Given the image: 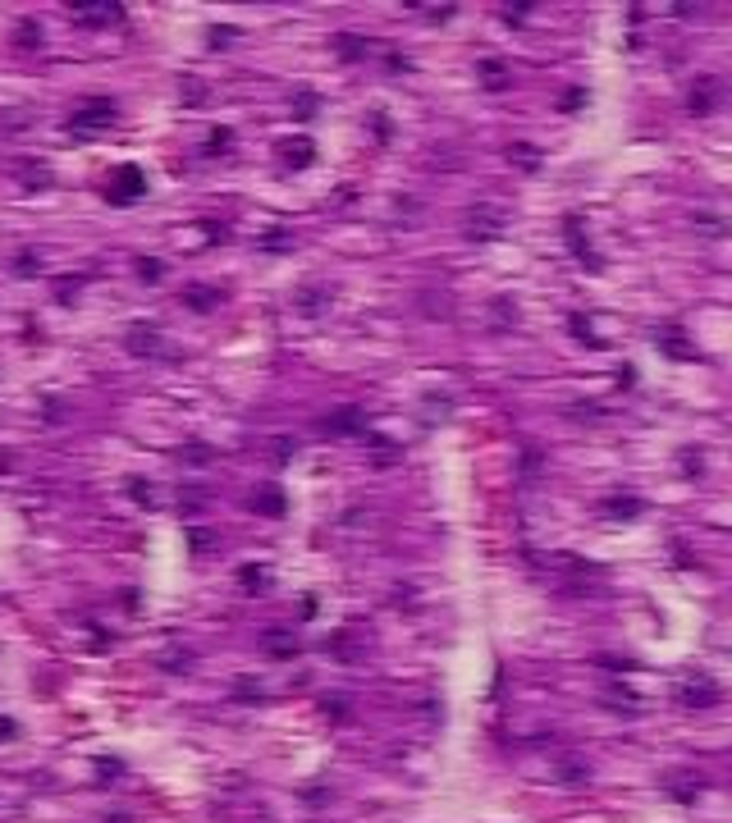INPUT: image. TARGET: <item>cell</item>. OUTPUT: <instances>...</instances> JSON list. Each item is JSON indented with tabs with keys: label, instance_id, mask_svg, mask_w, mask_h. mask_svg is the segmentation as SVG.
I'll return each mask as SVG.
<instances>
[{
	"label": "cell",
	"instance_id": "1",
	"mask_svg": "<svg viewBox=\"0 0 732 823\" xmlns=\"http://www.w3.org/2000/svg\"><path fill=\"white\" fill-rule=\"evenodd\" d=\"M114 114H119V105H114L110 96H88V101L69 114V133H73V138H92V133L110 129Z\"/></svg>",
	"mask_w": 732,
	"mask_h": 823
},
{
	"label": "cell",
	"instance_id": "2",
	"mask_svg": "<svg viewBox=\"0 0 732 823\" xmlns=\"http://www.w3.org/2000/svg\"><path fill=\"white\" fill-rule=\"evenodd\" d=\"M462 234L471 238V243H490V238L504 234V211L490 206V201H476V206L462 215Z\"/></svg>",
	"mask_w": 732,
	"mask_h": 823
},
{
	"label": "cell",
	"instance_id": "3",
	"mask_svg": "<svg viewBox=\"0 0 732 823\" xmlns=\"http://www.w3.org/2000/svg\"><path fill=\"white\" fill-rule=\"evenodd\" d=\"M142 192H147V174H142L138 165H119V170L110 174V183H105V201H114V206H129Z\"/></svg>",
	"mask_w": 732,
	"mask_h": 823
},
{
	"label": "cell",
	"instance_id": "4",
	"mask_svg": "<svg viewBox=\"0 0 732 823\" xmlns=\"http://www.w3.org/2000/svg\"><path fill=\"white\" fill-rule=\"evenodd\" d=\"M279 160H284L288 170H307V165L316 160L312 138H302V133H297V138H284V142H279Z\"/></svg>",
	"mask_w": 732,
	"mask_h": 823
},
{
	"label": "cell",
	"instance_id": "5",
	"mask_svg": "<svg viewBox=\"0 0 732 823\" xmlns=\"http://www.w3.org/2000/svg\"><path fill=\"white\" fill-rule=\"evenodd\" d=\"M678 700L682 704H691V709H700V704H714L719 700V691L709 682H700V677H691V682H682L678 686Z\"/></svg>",
	"mask_w": 732,
	"mask_h": 823
},
{
	"label": "cell",
	"instance_id": "6",
	"mask_svg": "<svg viewBox=\"0 0 732 823\" xmlns=\"http://www.w3.org/2000/svg\"><path fill=\"white\" fill-rule=\"evenodd\" d=\"M124 343H129V353H138V357H156L160 353V334L151 325H133Z\"/></svg>",
	"mask_w": 732,
	"mask_h": 823
},
{
	"label": "cell",
	"instance_id": "7",
	"mask_svg": "<svg viewBox=\"0 0 732 823\" xmlns=\"http://www.w3.org/2000/svg\"><path fill=\"white\" fill-rule=\"evenodd\" d=\"M252 512H261V517H279L284 512V494H279L275 485H261V490H252Z\"/></svg>",
	"mask_w": 732,
	"mask_h": 823
},
{
	"label": "cell",
	"instance_id": "8",
	"mask_svg": "<svg viewBox=\"0 0 732 823\" xmlns=\"http://www.w3.org/2000/svg\"><path fill=\"white\" fill-rule=\"evenodd\" d=\"M183 307H192V312H211V307H220V288L188 284V288H183Z\"/></svg>",
	"mask_w": 732,
	"mask_h": 823
},
{
	"label": "cell",
	"instance_id": "9",
	"mask_svg": "<svg viewBox=\"0 0 732 823\" xmlns=\"http://www.w3.org/2000/svg\"><path fill=\"white\" fill-rule=\"evenodd\" d=\"M73 18L78 23H114V18H124L119 5H73Z\"/></svg>",
	"mask_w": 732,
	"mask_h": 823
},
{
	"label": "cell",
	"instance_id": "10",
	"mask_svg": "<svg viewBox=\"0 0 732 823\" xmlns=\"http://www.w3.org/2000/svg\"><path fill=\"white\" fill-rule=\"evenodd\" d=\"M266 654H271V658H293L297 654V641L288 632H266Z\"/></svg>",
	"mask_w": 732,
	"mask_h": 823
},
{
	"label": "cell",
	"instance_id": "11",
	"mask_svg": "<svg viewBox=\"0 0 732 823\" xmlns=\"http://www.w3.org/2000/svg\"><path fill=\"white\" fill-rule=\"evenodd\" d=\"M362 421H366V416H362L358 408H343V412H334L330 421H325V430H334V434H348V430H362Z\"/></svg>",
	"mask_w": 732,
	"mask_h": 823
},
{
	"label": "cell",
	"instance_id": "12",
	"mask_svg": "<svg viewBox=\"0 0 732 823\" xmlns=\"http://www.w3.org/2000/svg\"><path fill=\"white\" fill-rule=\"evenodd\" d=\"M476 73H480V83L490 87V92H499V87H508V69L499 60H480L476 64Z\"/></svg>",
	"mask_w": 732,
	"mask_h": 823
},
{
	"label": "cell",
	"instance_id": "13",
	"mask_svg": "<svg viewBox=\"0 0 732 823\" xmlns=\"http://www.w3.org/2000/svg\"><path fill=\"white\" fill-rule=\"evenodd\" d=\"M508 160H513L517 170H536V165H541V151H536V147H522V142H513V147H508Z\"/></svg>",
	"mask_w": 732,
	"mask_h": 823
},
{
	"label": "cell",
	"instance_id": "14",
	"mask_svg": "<svg viewBox=\"0 0 732 823\" xmlns=\"http://www.w3.org/2000/svg\"><path fill=\"white\" fill-rule=\"evenodd\" d=\"M714 105V83H696L691 87V114H705Z\"/></svg>",
	"mask_w": 732,
	"mask_h": 823
},
{
	"label": "cell",
	"instance_id": "15",
	"mask_svg": "<svg viewBox=\"0 0 732 823\" xmlns=\"http://www.w3.org/2000/svg\"><path fill=\"white\" fill-rule=\"evenodd\" d=\"M160 275H165V261L138 256V279H142V284H160Z\"/></svg>",
	"mask_w": 732,
	"mask_h": 823
},
{
	"label": "cell",
	"instance_id": "16",
	"mask_svg": "<svg viewBox=\"0 0 732 823\" xmlns=\"http://www.w3.org/2000/svg\"><path fill=\"white\" fill-rule=\"evenodd\" d=\"M334 51H343V60H362L366 42H362V37H348V32H339V37H334Z\"/></svg>",
	"mask_w": 732,
	"mask_h": 823
},
{
	"label": "cell",
	"instance_id": "17",
	"mask_svg": "<svg viewBox=\"0 0 732 823\" xmlns=\"http://www.w3.org/2000/svg\"><path fill=\"white\" fill-rule=\"evenodd\" d=\"M23 183L28 188H46V183H51V170H42V160H23Z\"/></svg>",
	"mask_w": 732,
	"mask_h": 823
},
{
	"label": "cell",
	"instance_id": "18",
	"mask_svg": "<svg viewBox=\"0 0 732 823\" xmlns=\"http://www.w3.org/2000/svg\"><path fill=\"white\" fill-rule=\"evenodd\" d=\"M659 334V343H663V353H673V357H687L691 348H687V338L682 334H673V329H654Z\"/></svg>",
	"mask_w": 732,
	"mask_h": 823
},
{
	"label": "cell",
	"instance_id": "19",
	"mask_svg": "<svg viewBox=\"0 0 732 823\" xmlns=\"http://www.w3.org/2000/svg\"><path fill=\"white\" fill-rule=\"evenodd\" d=\"M604 512H609V517H637L641 503L637 499H604Z\"/></svg>",
	"mask_w": 732,
	"mask_h": 823
},
{
	"label": "cell",
	"instance_id": "20",
	"mask_svg": "<svg viewBox=\"0 0 732 823\" xmlns=\"http://www.w3.org/2000/svg\"><path fill=\"white\" fill-rule=\"evenodd\" d=\"M297 307H302L307 316H316L325 307V293H321V288H302V293H297Z\"/></svg>",
	"mask_w": 732,
	"mask_h": 823
},
{
	"label": "cell",
	"instance_id": "21",
	"mask_svg": "<svg viewBox=\"0 0 732 823\" xmlns=\"http://www.w3.org/2000/svg\"><path fill=\"white\" fill-rule=\"evenodd\" d=\"M604 700H613V704H618V709H637V695H627V691H622V686H609V691H604Z\"/></svg>",
	"mask_w": 732,
	"mask_h": 823
},
{
	"label": "cell",
	"instance_id": "22",
	"mask_svg": "<svg viewBox=\"0 0 732 823\" xmlns=\"http://www.w3.org/2000/svg\"><path fill=\"white\" fill-rule=\"evenodd\" d=\"M261 247H266V251H284V247H288V229H271V234L261 238Z\"/></svg>",
	"mask_w": 732,
	"mask_h": 823
},
{
	"label": "cell",
	"instance_id": "23",
	"mask_svg": "<svg viewBox=\"0 0 732 823\" xmlns=\"http://www.w3.org/2000/svg\"><path fill=\"white\" fill-rule=\"evenodd\" d=\"M14 42H18V46H37V42H42V28H37V23H23V28L14 32Z\"/></svg>",
	"mask_w": 732,
	"mask_h": 823
},
{
	"label": "cell",
	"instance_id": "24",
	"mask_svg": "<svg viewBox=\"0 0 732 823\" xmlns=\"http://www.w3.org/2000/svg\"><path fill=\"white\" fill-rule=\"evenodd\" d=\"M183 462L201 467V462H211V449H201V444H188V449H183Z\"/></svg>",
	"mask_w": 732,
	"mask_h": 823
},
{
	"label": "cell",
	"instance_id": "25",
	"mask_svg": "<svg viewBox=\"0 0 732 823\" xmlns=\"http://www.w3.org/2000/svg\"><path fill=\"white\" fill-rule=\"evenodd\" d=\"M238 581H243L247 590H256V586H261V567H256V563H247L243 572H238Z\"/></svg>",
	"mask_w": 732,
	"mask_h": 823
},
{
	"label": "cell",
	"instance_id": "26",
	"mask_svg": "<svg viewBox=\"0 0 732 823\" xmlns=\"http://www.w3.org/2000/svg\"><path fill=\"white\" fill-rule=\"evenodd\" d=\"M567 325H572V334H577V338H586V343L595 348V334H591V325H586V316H572Z\"/></svg>",
	"mask_w": 732,
	"mask_h": 823
},
{
	"label": "cell",
	"instance_id": "27",
	"mask_svg": "<svg viewBox=\"0 0 732 823\" xmlns=\"http://www.w3.org/2000/svg\"><path fill=\"white\" fill-rule=\"evenodd\" d=\"M234 695H238V700H261V686H256V682H238Z\"/></svg>",
	"mask_w": 732,
	"mask_h": 823
},
{
	"label": "cell",
	"instance_id": "28",
	"mask_svg": "<svg viewBox=\"0 0 732 823\" xmlns=\"http://www.w3.org/2000/svg\"><path fill=\"white\" fill-rule=\"evenodd\" d=\"M129 490H133L138 503H151V485H147V480H129Z\"/></svg>",
	"mask_w": 732,
	"mask_h": 823
},
{
	"label": "cell",
	"instance_id": "29",
	"mask_svg": "<svg viewBox=\"0 0 732 823\" xmlns=\"http://www.w3.org/2000/svg\"><path fill=\"white\" fill-rule=\"evenodd\" d=\"M696 225L709 229V234H724V220H714V215H696Z\"/></svg>",
	"mask_w": 732,
	"mask_h": 823
},
{
	"label": "cell",
	"instance_id": "30",
	"mask_svg": "<svg viewBox=\"0 0 732 823\" xmlns=\"http://www.w3.org/2000/svg\"><path fill=\"white\" fill-rule=\"evenodd\" d=\"M160 663L165 668H188V654H160Z\"/></svg>",
	"mask_w": 732,
	"mask_h": 823
},
{
	"label": "cell",
	"instance_id": "31",
	"mask_svg": "<svg viewBox=\"0 0 732 823\" xmlns=\"http://www.w3.org/2000/svg\"><path fill=\"white\" fill-rule=\"evenodd\" d=\"M220 147H229V133H225V129H220V133H216V138H211V142H206V151H220Z\"/></svg>",
	"mask_w": 732,
	"mask_h": 823
},
{
	"label": "cell",
	"instance_id": "32",
	"mask_svg": "<svg viewBox=\"0 0 732 823\" xmlns=\"http://www.w3.org/2000/svg\"><path fill=\"white\" fill-rule=\"evenodd\" d=\"M293 105H297V114H312V110H316V101H312V96H297Z\"/></svg>",
	"mask_w": 732,
	"mask_h": 823
},
{
	"label": "cell",
	"instance_id": "33",
	"mask_svg": "<svg viewBox=\"0 0 732 823\" xmlns=\"http://www.w3.org/2000/svg\"><path fill=\"white\" fill-rule=\"evenodd\" d=\"M14 266H18V270H37V256H33V251H23V256H18Z\"/></svg>",
	"mask_w": 732,
	"mask_h": 823
},
{
	"label": "cell",
	"instance_id": "34",
	"mask_svg": "<svg viewBox=\"0 0 732 823\" xmlns=\"http://www.w3.org/2000/svg\"><path fill=\"white\" fill-rule=\"evenodd\" d=\"M325 714H330V718H343V700H325Z\"/></svg>",
	"mask_w": 732,
	"mask_h": 823
},
{
	"label": "cell",
	"instance_id": "35",
	"mask_svg": "<svg viewBox=\"0 0 732 823\" xmlns=\"http://www.w3.org/2000/svg\"><path fill=\"white\" fill-rule=\"evenodd\" d=\"M105 823H129V815H114V819H105Z\"/></svg>",
	"mask_w": 732,
	"mask_h": 823
}]
</instances>
